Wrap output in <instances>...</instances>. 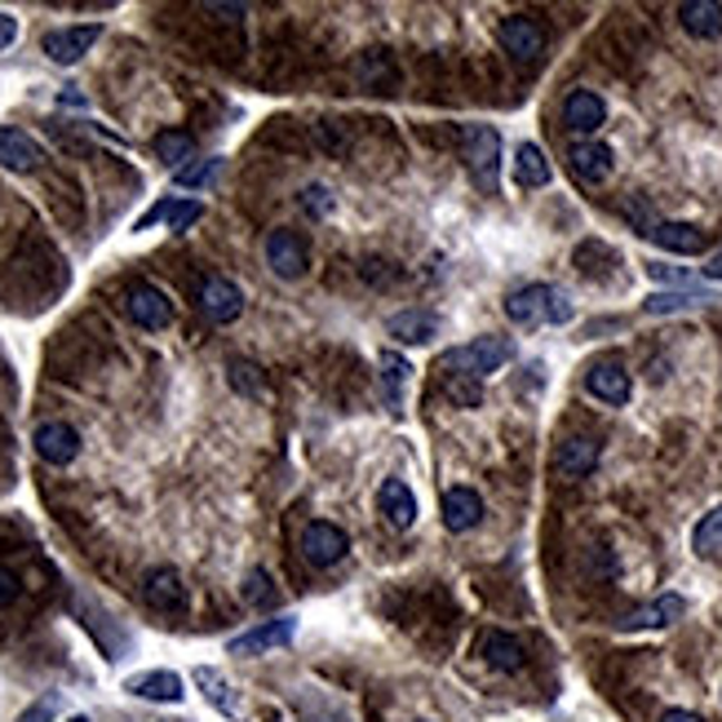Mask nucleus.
I'll list each match as a JSON object with an SVG mask.
<instances>
[{"label":"nucleus","mask_w":722,"mask_h":722,"mask_svg":"<svg viewBox=\"0 0 722 722\" xmlns=\"http://www.w3.org/2000/svg\"><path fill=\"white\" fill-rule=\"evenodd\" d=\"M506 315L519 329H537V324H572V297L554 284H524L506 297Z\"/></svg>","instance_id":"obj_1"},{"label":"nucleus","mask_w":722,"mask_h":722,"mask_svg":"<svg viewBox=\"0 0 722 722\" xmlns=\"http://www.w3.org/2000/svg\"><path fill=\"white\" fill-rule=\"evenodd\" d=\"M515 360V347L506 342V338H475V342H466V347H457V351H448L439 368L448 372V377H475V381H484L488 372H497L501 363Z\"/></svg>","instance_id":"obj_2"},{"label":"nucleus","mask_w":722,"mask_h":722,"mask_svg":"<svg viewBox=\"0 0 722 722\" xmlns=\"http://www.w3.org/2000/svg\"><path fill=\"white\" fill-rule=\"evenodd\" d=\"M461 152L470 160L475 182L492 195L497 191V174H501V134L492 125H461Z\"/></svg>","instance_id":"obj_3"},{"label":"nucleus","mask_w":722,"mask_h":722,"mask_svg":"<svg viewBox=\"0 0 722 722\" xmlns=\"http://www.w3.org/2000/svg\"><path fill=\"white\" fill-rule=\"evenodd\" d=\"M497 40H501V49H506L515 62H537V58L545 53V27L537 22V18H528V13H510V18H501Z\"/></svg>","instance_id":"obj_4"},{"label":"nucleus","mask_w":722,"mask_h":722,"mask_svg":"<svg viewBox=\"0 0 722 722\" xmlns=\"http://www.w3.org/2000/svg\"><path fill=\"white\" fill-rule=\"evenodd\" d=\"M103 36V27L98 22H80V27H58V31H45V40H40V49L49 53V62H58V67H71V62H80L89 49H94V40Z\"/></svg>","instance_id":"obj_5"},{"label":"nucleus","mask_w":722,"mask_h":722,"mask_svg":"<svg viewBox=\"0 0 722 722\" xmlns=\"http://www.w3.org/2000/svg\"><path fill=\"white\" fill-rule=\"evenodd\" d=\"M125 311H129V320H134L138 329H152V333L174 324V302H169L156 284H134L129 297H125Z\"/></svg>","instance_id":"obj_6"},{"label":"nucleus","mask_w":722,"mask_h":722,"mask_svg":"<svg viewBox=\"0 0 722 722\" xmlns=\"http://www.w3.org/2000/svg\"><path fill=\"white\" fill-rule=\"evenodd\" d=\"M293 634H297V616H275V621H266V625H257V630L231 638L226 652H231V656H262V652H271V647H289Z\"/></svg>","instance_id":"obj_7"},{"label":"nucleus","mask_w":722,"mask_h":722,"mask_svg":"<svg viewBox=\"0 0 722 722\" xmlns=\"http://www.w3.org/2000/svg\"><path fill=\"white\" fill-rule=\"evenodd\" d=\"M199 311H204L213 324H231V320H240V311H244V293H240V284L226 280V275H208V280L199 284Z\"/></svg>","instance_id":"obj_8"},{"label":"nucleus","mask_w":722,"mask_h":722,"mask_svg":"<svg viewBox=\"0 0 722 722\" xmlns=\"http://www.w3.org/2000/svg\"><path fill=\"white\" fill-rule=\"evenodd\" d=\"M266 262H271V271L280 275V280H297V275H306V240L297 235V231H271L266 235Z\"/></svg>","instance_id":"obj_9"},{"label":"nucleus","mask_w":722,"mask_h":722,"mask_svg":"<svg viewBox=\"0 0 722 722\" xmlns=\"http://www.w3.org/2000/svg\"><path fill=\"white\" fill-rule=\"evenodd\" d=\"M475 652H479L492 670H501V674H519V670L528 665V647H524L515 634H506V630H484V634L475 638Z\"/></svg>","instance_id":"obj_10"},{"label":"nucleus","mask_w":722,"mask_h":722,"mask_svg":"<svg viewBox=\"0 0 722 722\" xmlns=\"http://www.w3.org/2000/svg\"><path fill=\"white\" fill-rule=\"evenodd\" d=\"M31 443H36V452H40V461H49V466H71L76 452H80V435H76V426H67V421H45V426H36Z\"/></svg>","instance_id":"obj_11"},{"label":"nucleus","mask_w":722,"mask_h":722,"mask_svg":"<svg viewBox=\"0 0 722 722\" xmlns=\"http://www.w3.org/2000/svg\"><path fill=\"white\" fill-rule=\"evenodd\" d=\"M143 598H147V607L169 612V616L186 612V585H182V576L174 567H152L143 576Z\"/></svg>","instance_id":"obj_12"},{"label":"nucleus","mask_w":722,"mask_h":722,"mask_svg":"<svg viewBox=\"0 0 722 722\" xmlns=\"http://www.w3.org/2000/svg\"><path fill=\"white\" fill-rule=\"evenodd\" d=\"M585 390H589L594 399H603V403L621 408V403H630V394H634V381H630L625 363L607 360V363H594V368L585 372Z\"/></svg>","instance_id":"obj_13"},{"label":"nucleus","mask_w":722,"mask_h":722,"mask_svg":"<svg viewBox=\"0 0 722 722\" xmlns=\"http://www.w3.org/2000/svg\"><path fill=\"white\" fill-rule=\"evenodd\" d=\"M647 240L661 244V248L674 253V257H696V253H705V244H710V235H705L696 222H656V226L647 231Z\"/></svg>","instance_id":"obj_14"},{"label":"nucleus","mask_w":722,"mask_h":722,"mask_svg":"<svg viewBox=\"0 0 722 722\" xmlns=\"http://www.w3.org/2000/svg\"><path fill=\"white\" fill-rule=\"evenodd\" d=\"M347 549H351V542H347L342 528H333V524H306V533H302V554H306L311 567H333Z\"/></svg>","instance_id":"obj_15"},{"label":"nucleus","mask_w":722,"mask_h":722,"mask_svg":"<svg viewBox=\"0 0 722 722\" xmlns=\"http://www.w3.org/2000/svg\"><path fill=\"white\" fill-rule=\"evenodd\" d=\"M603 120H607V103H603L594 89H572V94H567V103H563V125H567L572 134H594V129H603Z\"/></svg>","instance_id":"obj_16"},{"label":"nucleus","mask_w":722,"mask_h":722,"mask_svg":"<svg viewBox=\"0 0 722 722\" xmlns=\"http://www.w3.org/2000/svg\"><path fill=\"white\" fill-rule=\"evenodd\" d=\"M598 466V439L594 435H567L554 452V470L567 479H585Z\"/></svg>","instance_id":"obj_17"},{"label":"nucleus","mask_w":722,"mask_h":722,"mask_svg":"<svg viewBox=\"0 0 722 722\" xmlns=\"http://www.w3.org/2000/svg\"><path fill=\"white\" fill-rule=\"evenodd\" d=\"M484 524V497L475 488H448L443 492V528L448 533H470Z\"/></svg>","instance_id":"obj_18"},{"label":"nucleus","mask_w":722,"mask_h":722,"mask_svg":"<svg viewBox=\"0 0 722 722\" xmlns=\"http://www.w3.org/2000/svg\"><path fill=\"white\" fill-rule=\"evenodd\" d=\"M45 165V152L31 134L22 129H0V169H13V174H31Z\"/></svg>","instance_id":"obj_19"},{"label":"nucleus","mask_w":722,"mask_h":722,"mask_svg":"<svg viewBox=\"0 0 722 722\" xmlns=\"http://www.w3.org/2000/svg\"><path fill=\"white\" fill-rule=\"evenodd\" d=\"M683 612H687V598H683V594H661V598L634 607L621 625H625V630H661V625H674Z\"/></svg>","instance_id":"obj_20"},{"label":"nucleus","mask_w":722,"mask_h":722,"mask_svg":"<svg viewBox=\"0 0 722 722\" xmlns=\"http://www.w3.org/2000/svg\"><path fill=\"white\" fill-rule=\"evenodd\" d=\"M199 213H204L199 199H160V204H152V208L134 222V231H152L156 222H165L169 231H186L191 222H199Z\"/></svg>","instance_id":"obj_21"},{"label":"nucleus","mask_w":722,"mask_h":722,"mask_svg":"<svg viewBox=\"0 0 722 722\" xmlns=\"http://www.w3.org/2000/svg\"><path fill=\"white\" fill-rule=\"evenodd\" d=\"M377 506H381L390 528H412L417 524V497H412V488L403 479H386L381 492H377Z\"/></svg>","instance_id":"obj_22"},{"label":"nucleus","mask_w":722,"mask_h":722,"mask_svg":"<svg viewBox=\"0 0 722 722\" xmlns=\"http://www.w3.org/2000/svg\"><path fill=\"white\" fill-rule=\"evenodd\" d=\"M386 333L399 338V342H408V347H426V342L439 338V320L430 311H394L386 320Z\"/></svg>","instance_id":"obj_23"},{"label":"nucleus","mask_w":722,"mask_h":722,"mask_svg":"<svg viewBox=\"0 0 722 722\" xmlns=\"http://www.w3.org/2000/svg\"><path fill=\"white\" fill-rule=\"evenodd\" d=\"M679 22H683L687 36L714 40V36H722V4L719 0H683L679 4Z\"/></svg>","instance_id":"obj_24"},{"label":"nucleus","mask_w":722,"mask_h":722,"mask_svg":"<svg viewBox=\"0 0 722 722\" xmlns=\"http://www.w3.org/2000/svg\"><path fill=\"white\" fill-rule=\"evenodd\" d=\"M125 692H134V696H143V701H165V705H178L182 696V679L174 670H152V674H134L129 683H125Z\"/></svg>","instance_id":"obj_25"},{"label":"nucleus","mask_w":722,"mask_h":722,"mask_svg":"<svg viewBox=\"0 0 722 722\" xmlns=\"http://www.w3.org/2000/svg\"><path fill=\"white\" fill-rule=\"evenodd\" d=\"M567 160H572V174L580 182L612 178V147H603V143H576Z\"/></svg>","instance_id":"obj_26"},{"label":"nucleus","mask_w":722,"mask_h":722,"mask_svg":"<svg viewBox=\"0 0 722 722\" xmlns=\"http://www.w3.org/2000/svg\"><path fill=\"white\" fill-rule=\"evenodd\" d=\"M195 687L204 692V701L217 710V714H226V719H240V701H235V692L226 687V679L217 674V670H208V665H199L195 670Z\"/></svg>","instance_id":"obj_27"},{"label":"nucleus","mask_w":722,"mask_h":722,"mask_svg":"<svg viewBox=\"0 0 722 722\" xmlns=\"http://www.w3.org/2000/svg\"><path fill=\"white\" fill-rule=\"evenodd\" d=\"M549 160H545V152L537 143H524L519 147V156H515V182L519 186H528V191H537V186H549Z\"/></svg>","instance_id":"obj_28"},{"label":"nucleus","mask_w":722,"mask_h":722,"mask_svg":"<svg viewBox=\"0 0 722 722\" xmlns=\"http://www.w3.org/2000/svg\"><path fill=\"white\" fill-rule=\"evenodd\" d=\"M191 152H195V138H191V134H182V129H165V134H156V156H160L174 174L186 169Z\"/></svg>","instance_id":"obj_29"},{"label":"nucleus","mask_w":722,"mask_h":722,"mask_svg":"<svg viewBox=\"0 0 722 722\" xmlns=\"http://www.w3.org/2000/svg\"><path fill=\"white\" fill-rule=\"evenodd\" d=\"M701 302H714V297H705L701 289H679V293H652L643 302V311L647 315H670V311H687V306H701Z\"/></svg>","instance_id":"obj_30"},{"label":"nucleus","mask_w":722,"mask_h":722,"mask_svg":"<svg viewBox=\"0 0 722 722\" xmlns=\"http://www.w3.org/2000/svg\"><path fill=\"white\" fill-rule=\"evenodd\" d=\"M226 377H231V386L240 390V394H248V399H262L266 394V381H262V368L248 360H231L226 363Z\"/></svg>","instance_id":"obj_31"},{"label":"nucleus","mask_w":722,"mask_h":722,"mask_svg":"<svg viewBox=\"0 0 722 722\" xmlns=\"http://www.w3.org/2000/svg\"><path fill=\"white\" fill-rule=\"evenodd\" d=\"M722 545V506H714L701 524H696V533H692V549L696 554H714Z\"/></svg>","instance_id":"obj_32"},{"label":"nucleus","mask_w":722,"mask_h":722,"mask_svg":"<svg viewBox=\"0 0 722 722\" xmlns=\"http://www.w3.org/2000/svg\"><path fill=\"white\" fill-rule=\"evenodd\" d=\"M443 390L461 408H479L484 403V381H475V377H443Z\"/></svg>","instance_id":"obj_33"},{"label":"nucleus","mask_w":722,"mask_h":722,"mask_svg":"<svg viewBox=\"0 0 722 722\" xmlns=\"http://www.w3.org/2000/svg\"><path fill=\"white\" fill-rule=\"evenodd\" d=\"M217 169H222V160H199V165H186V169H178V174H174V182H178V186H186V191H199V186H208V182L217 178Z\"/></svg>","instance_id":"obj_34"},{"label":"nucleus","mask_w":722,"mask_h":722,"mask_svg":"<svg viewBox=\"0 0 722 722\" xmlns=\"http://www.w3.org/2000/svg\"><path fill=\"white\" fill-rule=\"evenodd\" d=\"M244 603H271V576H266V567H253L248 576H244Z\"/></svg>","instance_id":"obj_35"},{"label":"nucleus","mask_w":722,"mask_h":722,"mask_svg":"<svg viewBox=\"0 0 722 722\" xmlns=\"http://www.w3.org/2000/svg\"><path fill=\"white\" fill-rule=\"evenodd\" d=\"M302 208H306L311 217H329V213H333L329 186H306V191H302Z\"/></svg>","instance_id":"obj_36"},{"label":"nucleus","mask_w":722,"mask_h":722,"mask_svg":"<svg viewBox=\"0 0 722 722\" xmlns=\"http://www.w3.org/2000/svg\"><path fill=\"white\" fill-rule=\"evenodd\" d=\"M381 368H386V394H390V403H399V381H403L408 363L399 355H381Z\"/></svg>","instance_id":"obj_37"},{"label":"nucleus","mask_w":722,"mask_h":722,"mask_svg":"<svg viewBox=\"0 0 722 722\" xmlns=\"http://www.w3.org/2000/svg\"><path fill=\"white\" fill-rule=\"evenodd\" d=\"M390 262H363V280L368 284H381V289H390V284H399V271H386Z\"/></svg>","instance_id":"obj_38"},{"label":"nucleus","mask_w":722,"mask_h":722,"mask_svg":"<svg viewBox=\"0 0 722 722\" xmlns=\"http://www.w3.org/2000/svg\"><path fill=\"white\" fill-rule=\"evenodd\" d=\"M647 275H652V280H661V284H692V275H687V271H679V266H661V262H652V266H647Z\"/></svg>","instance_id":"obj_39"},{"label":"nucleus","mask_w":722,"mask_h":722,"mask_svg":"<svg viewBox=\"0 0 722 722\" xmlns=\"http://www.w3.org/2000/svg\"><path fill=\"white\" fill-rule=\"evenodd\" d=\"M18 594H22L18 576H13L9 567H0V607H13V603H18Z\"/></svg>","instance_id":"obj_40"},{"label":"nucleus","mask_w":722,"mask_h":722,"mask_svg":"<svg viewBox=\"0 0 722 722\" xmlns=\"http://www.w3.org/2000/svg\"><path fill=\"white\" fill-rule=\"evenodd\" d=\"M18 722H53V705H45V701H40V705L22 710V714H18Z\"/></svg>","instance_id":"obj_41"},{"label":"nucleus","mask_w":722,"mask_h":722,"mask_svg":"<svg viewBox=\"0 0 722 722\" xmlns=\"http://www.w3.org/2000/svg\"><path fill=\"white\" fill-rule=\"evenodd\" d=\"M13 40H18V22L9 13H0V49H9Z\"/></svg>","instance_id":"obj_42"},{"label":"nucleus","mask_w":722,"mask_h":722,"mask_svg":"<svg viewBox=\"0 0 722 722\" xmlns=\"http://www.w3.org/2000/svg\"><path fill=\"white\" fill-rule=\"evenodd\" d=\"M701 271H705V280H714V284H722V253H714V257H710V262H705Z\"/></svg>","instance_id":"obj_43"},{"label":"nucleus","mask_w":722,"mask_h":722,"mask_svg":"<svg viewBox=\"0 0 722 722\" xmlns=\"http://www.w3.org/2000/svg\"><path fill=\"white\" fill-rule=\"evenodd\" d=\"M661 722H701V719H696L692 710H665V714H661Z\"/></svg>","instance_id":"obj_44"},{"label":"nucleus","mask_w":722,"mask_h":722,"mask_svg":"<svg viewBox=\"0 0 722 722\" xmlns=\"http://www.w3.org/2000/svg\"><path fill=\"white\" fill-rule=\"evenodd\" d=\"M71 722H89V719H71Z\"/></svg>","instance_id":"obj_45"}]
</instances>
